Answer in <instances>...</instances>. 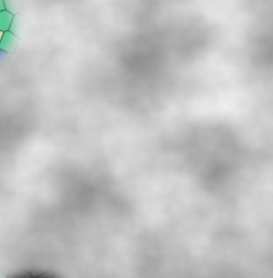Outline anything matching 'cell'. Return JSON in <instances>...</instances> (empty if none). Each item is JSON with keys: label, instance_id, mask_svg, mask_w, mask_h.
<instances>
[{"label": "cell", "instance_id": "1", "mask_svg": "<svg viewBox=\"0 0 273 278\" xmlns=\"http://www.w3.org/2000/svg\"><path fill=\"white\" fill-rule=\"evenodd\" d=\"M8 278H33V277L30 273H28V272L23 271V272H17V273L12 274Z\"/></svg>", "mask_w": 273, "mask_h": 278}, {"label": "cell", "instance_id": "3", "mask_svg": "<svg viewBox=\"0 0 273 278\" xmlns=\"http://www.w3.org/2000/svg\"><path fill=\"white\" fill-rule=\"evenodd\" d=\"M53 278H59V277H57V276H55V275H54V277H53Z\"/></svg>", "mask_w": 273, "mask_h": 278}, {"label": "cell", "instance_id": "2", "mask_svg": "<svg viewBox=\"0 0 273 278\" xmlns=\"http://www.w3.org/2000/svg\"><path fill=\"white\" fill-rule=\"evenodd\" d=\"M31 275H32L33 278H53L54 277V274H52L51 272H42V273H39L36 275H33V274H31Z\"/></svg>", "mask_w": 273, "mask_h": 278}]
</instances>
